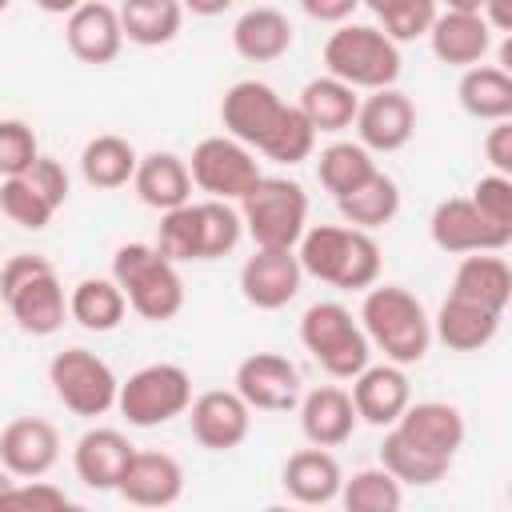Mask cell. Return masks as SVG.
I'll return each instance as SVG.
<instances>
[{
    "label": "cell",
    "instance_id": "7a4b0ae2",
    "mask_svg": "<svg viewBox=\"0 0 512 512\" xmlns=\"http://www.w3.org/2000/svg\"><path fill=\"white\" fill-rule=\"evenodd\" d=\"M356 320H360L368 344L384 352V360L408 368V364H420L428 356L432 320H428L424 304L408 288H400V284L364 288V304H360Z\"/></svg>",
    "mask_w": 512,
    "mask_h": 512
},
{
    "label": "cell",
    "instance_id": "74e56055",
    "mask_svg": "<svg viewBox=\"0 0 512 512\" xmlns=\"http://www.w3.org/2000/svg\"><path fill=\"white\" fill-rule=\"evenodd\" d=\"M348 512H396L404 504V484L388 472V468H360L352 476H344L340 496H336Z\"/></svg>",
    "mask_w": 512,
    "mask_h": 512
},
{
    "label": "cell",
    "instance_id": "4fadbf2b",
    "mask_svg": "<svg viewBox=\"0 0 512 512\" xmlns=\"http://www.w3.org/2000/svg\"><path fill=\"white\" fill-rule=\"evenodd\" d=\"M184 416L192 424L196 444L208 452H232L252 432V408L244 404V396L236 388H208V392L192 396Z\"/></svg>",
    "mask_w": 512,
    "mask_h": 512
},
{
    "label": "cell",
    "instance_id": "ab89813d",
    "mask_svg": "<svg viewBox=\"0 0 512 512\" xmlns=\"http://www.w3.org/2000/svg\"><path fill=\"white\" fill-rule=\"evenodd\" d=\"M156 252L168 256L172 264H192L200 260V216H196V204H180V208H168L160 212V224H156Z\"/></svg>",
    "mask_w": 512,
    "mask_h": 512
},
{
    "label": "cell",
    "instance_id": "5bb4252c",
    "mask_svg": "<svg viewBox=\"0 0 512 512\" xmlns=\"http://www.w3.org/2000/svg\"><path fill=\"white\" fill-rule=\"evenodd\" d=\"M236 392L252 412H288L300 400V368L280 352H252L236 364Z\"/></svg>",
    "mask_w": 512,
    "mask_h": 512
},
{
    "label": "cell",
    "instance_id": "ac0fdd59",
    "mask_svg": "<svg viewBox=\"0 0 512 512\" xmlns=\"http://www.w3.org/2000/svg\"><path fill=\"white\" fill-rule=\"evenodd\" d=\"M352 408L364 424L372 428H392L400 420V412L412 404V384H408V372L392 360L384 364H364L356 376H352Z\"/></svg>",
    "mask_w": 512,
    "mask_h": 512
},
{
    "label": "cell",
    "instance_id": "816d5d0a",
    "mask_svg": "<svg viewBox=\"0 0 512 512\" xmlns=\"http://www.w3.org/2000/svg\"><path fill=\"white\" fill-rule=\"evenodd\" d=\"M184 4V12H192V16H220V12H228L236 0H180Z\"/></svg>",
    "mask_w": 512,
    "mask_h": 512
},
{
    "label": "cell",
    "instance_id": "30bf717a",
    "mask_svg": "<svg viewBox=\"0 0 512 512\" xmlns=\"http://www.w3.org/2000/svg\"><path fill=\"white\" fill-rule=\"evenodd\" d=\"M188 176L192 184L212 196V200H240L244 192H252V184L264 176L260 172V160L248 144L232 140L228 132L224 136H204L192 156H188Z\"/></svg>",
    "mask_w": 512,
    "mask_h": 512
},
{
    "label": "cell",
    "instance_id": "f546056e",
    "mask_svg": "<svg viewBox=\"0 0 512 512\" xmlns=\"http://www.w3.org/2000/svg\"><path fill=\"white\" fill-rule=\"evenodd\" d=\"M456 100L472 120H512V72L504 64H472L456 84Z\"/></svg>",
    "mask_w": 512,
    "mask_h": 512
},
{
    "label": "cell",
    "instance_id": "cb8c5ba5",
    "mask_svg": "<svg viewBox=\"0 0 512 512\" xmlns=\"http://www.w3.org/2000/svg\"><path fill=\"white\" fill-rule=\"evenodd\" d=\"M132 452L136 448L120 428H88L72 448V468H76L80 484H88L96 492H116Z\"/></svg>",
    "mask_w": 512,
    "mask_h": 512
},
{
    "label": "cell",
    "instance_id": "9a60e30c",
    "mask_svg": "<svg viewBox=\"0 0 512 512\" xmlns=\"http://www.w3.org/2000/svg\"><path fill=\"white\" fill-rule=\"evenodd\" d=\"M352 128L368 152H400L416 132V104L396 84L376 88L360 100Z\"/></svg>",
    "mask_w": 512,
    "mask_h": 512
},
{
    "label": "cell",
    "instance_id": "836d02e7",
    "mask_svg": "<svg viewBox=\"0 0 512 512\" xmlns=\"http://www.w3.org/2000/svg\"><path fill=\"white\" fill-rule=\"evenodd\" d=\"M136 160H140V156H136V148H132L124 136L104 132V136H92V140L84 144V152H80V176H84L92 188L112 192V188L132 184Z\"/></svg>",
    "mask_w": 512,
    "mask_h": 512
},
{
    "label": "cell",
    "instance_id": "d6986e66",
    "mask_svg": "<svg viewBox=\"0 0 512 512\" xmlns=\"http://www.w3.org/2000/svg\"><path fill=\"white\" fill-rule=\"evenodd\" d=\"M64 40L68 52L84 64H112L124 48V28H120V12L104 0H84L80 8H72L64 16Z\"/></svg>",
    "mask_w": 512,
    "mask_h": 512
},
{
    "label": "cell",
    "instance_id": "ee69618b",
    "mask_svg": "<svg viewBox=\"0 0 512 512\" xmlns=\"http://www.w3.org/2000/svg\"><path fill=\"white\" fill-rule=\"evenodd\" d=\"M40 144L24 120H0V176H20L36 164Z\"/></svg>",
    "mask_w": 512,
    "mask_h": 512
},
{
    "label": "cell",
    "instance_id": "bcb514c9",
    "mask_svg": "<svg viewBox=\"0 0 512 512\" xmlns=\"http://www.w3.org/2000/svg\"><path fill=\"white\" fill-rule=\"evenodd\" d=\"M4 508H32V512H64V508H72V500H68V492L64 488H56V484H48V480H16L12 484V492H8V500H4Z\"/></svg>",
    "mask_w": 512,
    "mask_h": 512
},
{
    "label": "cell",
    "instance_id": "4dcf8cb0",
    "mask_svg": "<svg viewBox=\"0 0 512 512\" xmlns=\"http://www.w3.org/2000/svg\"><path fill=\"white\" fill-rule=\"evenodd\" d=\"M296 108L308 116V124L316 128V136H320V132H344V128H352V120H356L360 92H356L352 84H344V80H336V76L324 72V76H316V80H308V84L300 88Z\"/></svg>",
    "mask_w": 512,
    "mask_h": 512
},
{
    "label": "cell",
    "instance_id": "8fae6325",
    "mask_svg": "<svg viewBox=\"0 0 512 512\" xmlns=\"http://www.w3.org/2000/svg\"><path fill=\"white\" fill-rule=\"evenodd\" d=\"M284 112H288V104L264 80H236L220 96V124H224V132L232 140L248 144L252 152H264V144L276 136Z\"/></svg>",
    "mask_w": 512,
    "mask_h": 512
},
{
    "label": "cell",
    "instance_id": "5b68a950",
    "mask_svg": "<svg viewBox=\"0 0 512 512\" xmlns=\"http://www.w3.org/2000/svg\"><path fill=\"white\" fill-rule=\"evenodd\" d=\"M324 68L328 76L352 84L356 92L392 88L400 80V44L388 40L376 24H336L324 40Z\"/></svg>",
    "mask_w": 512,
    "mask_h": 512
},
{
    "label": "cell",
    "instance_id": "44dd1931",
    "mask_svg": "<svg viewBox=\"0 0 512 512\" xmlns=\"http://www.w3.org/2000/svg\"><path fill=\"white\" fill-rule=\"evenodd\" d=\"M296 408H300V432L316 448H340L344 440H352V432L360 424L352 396L340 384H320L312 392H300Z\"/></svg>",
    "mask_w": 512,
    "mask_h": 512
},
{
    "label": "cell",
    "instance_id": "7402d4cb",
    "mask_svg": "<svg viewBox=\"0 0 512 512\" xmlns=\"http://www.w3.org/2000/svg\"><path fill=\"white\" fill-rule=\"evenodd\" d=\"M392 428H400L412 444H420L424 452H432L448 464L456 460V452L464 448V436H468L460 408L448 400H416L400 412V420Z\"/></svg>",
    "mask_w": 512,
    "mask_h": 512
},
{
    "label": "cell",
    "instance_id": "6f0895ef",
    "mask_svg": "<svg viewBox=\"0 0 512 512\" xmlns=\"http://www.w3.org/2000/svg\"><path fill=\"white\" fill-rule=\"evenodd\" d=\"M8 4H12V0H0V12H4V8H8Z\"/></svg>",
    "mask_w": 512,
    "mask_h": 512
},
{
    "label": "cell",
    "instance_id": "7dc6e473",
    "mask_svg": "<svg viewBox=\"0 0 512 512\" xmlns=\"http://www.w3.org/2000/svg\"><path fill=\"white\" fill-rule=\"evenodd\" d=\"M20 176H24V180H28V184H32V188H36V192L56 208V212L64 208V200H68V188H72V184H68V172H64V164H60V160H52V156H44V152H40V156H36V164H32L28 172H20Z\"/></svg>",
    "mask_w": 512,
    "mask_h": 512
},
{
    "label": "cell",
    "instance_id": "f907efd6",
    "mask_svg": "<svg viewBox=\"0 0 512 512\" xmlns=\"http://www.w3.org/2000/svg\"><path fill=\"white\" fill-rule=\"evenodd\" d=\"M480 12L492 24V32H512V0H484Z\"/></svg>",
    "mask_w": 512,
    "mask_h": 512
},
{
    "label": "cell",
    "instance_id": "e0dca14e",
    "mask_svg": "<svg viewBox=\"0 0 512 512\" xmlns=\"http://www.w3.org/2000/svg\"><path fill=\"white\" fill-rule=\"evenodd\" d=\"M60 460V432L44 416H16L0 428V464L16 480L48 476Z\"/></svg>",
    "mask_w": 512,
    "mask_h": 512
},
{
    "label": "cell",
    "instance_id": "277c9868",
    "mask_svg": "<svg viewBox=\"0 0 512 512\" xmlns=\"http://www.w3.org/2000/svg\"><path fill=\"white\" fill-rule=\"evenodd\" d=\"M112 280L120 284L128 308L140 320L164 324L184 308V280H180V264H172L168 256L156 252V244L132 240L120 244L112 256Z\"/></svg>",
    "mask_w": 512,
    "mask_h": 512
},
{
    "label": "cell",
    "instance_id": "ffe728a7",
    "mask_svg": "<svg viewBox=\"0 0 512 512\" xmlns=\"http://www.w3.org/2000/svg\"><path fill=\"white\" fill-rule=\"evenodd\" d=\"M116 492L136 508H168L184 492V468L168 452H132Z\"/></svg>",
    "mask_w": 512,
    "mask_h": 512
},
{
    "label": "cell",
    "instance_id": "f1b7e54d",
    "mask_svg": "<svg viewBox=\"0 0 512 512\" xmlns=\"http://www.w3.org/2000/svg\"><path fill=\"white\" fill-rule=\"evenodd\" d=\"M132 188L140 196V204L168 212L192 200V176H188V160H180L176 152H148L136 160L132 172Z\"/></svg>",
    "mask_w": 512,
    "mask_h": 512
},
{
    "label": "cell",
    "instance_id": "db71d44e",
    "mask_svg": "<svg viewBox=\"0 0 512 512\" xmlns=\"http://www.w3.org/2000/svg\"><path fill=\"white\" fill-rule=\"evenodd\" d=\"M436 4H444L452 12H480L484 8V0H436Z\"/></svg>",
    "mask_w": 512,
    "mask_h": 512
},
{
    "label": "cell",
    "instance_id": "c3c4849f",
    "mask_svg": "<svg viewBox=\"0 0 512 512\" xmlns=\"http://www.w3.org/2000/svg\"><path fill=\"white\" fill-rule=\"evenodd\" d=\"M484 156H488L492 172L512 176V120H492V128L484 136Z\"/></svg>",
    "mask_w": 512,
    "mask_h": 512
},
{
    "label": "cell",
    "instance_id": "f5cc1de1",
    "mask_svg": "<svg viewBox=\"0 0 512 512\" xmlns=\"http://www.w3.org/2000/svg\"><path fill=\"white\" fill-rule=\"evenodd\" d=\"M84 0H36V8L40 12H48V16H68L72 8H80Z\"/></svg>",
    "mask_w": 512,
    "mask_h": 512
},
{
    "label": "cell",
    "instance_id": "52a82bcc",
    "mask_svg": "<svg viewBox=\"0 0 512 512\" xmlns=\"http://www.w3.org/2000/svg\"><path fill=\"white\" fill-rule=\"evenodd\" d=\"M300 344L336 380H352L372 360V344H368L360 320L344 304H336V300H320V304L304 308V316H300Z\"/></svg>",
    "mask_w": 512,
    "mask_h": 512
},
{
    "label": "cell",
    "instance_id": "60d3db41",
    "mask_svg": "<svg viewBox=\"0 0 512 512\" xmlns=\"http://www.w3.org/2000/svg\"><path fill=\"white\" fill-rule=\"evenodd\" d=\"M0 212H4L12 224L28 228V232L48 228L52 216H56V208H52L24 176H0Z\"/></svg>",
    "mask_w": 512,
    "mask_h": 512
},
{
    "label": "cell",
    "instance_id": "4316f807",
    "mask_svg": "<svg viewBox=\"0 0 512 512\" xmlns=\"http://www.w3.org/2000/svg\"><path fill=\"white\" fill-rule=\"evenodd\" d=\"M448 296H460V300H472L480 308L504 312L508 300H512V268H508V260L500 252H468L456 264Z\"/></svg>",
    "mask_w": 512,
    "mask_h": 512
},
{
    "label": "cell",
    "instance_id": "e575fe53",
    "mask_svg": "<svg viewBox=\"0 0 512 512\" xmlns=\"http://www.w3.org/2000/svg\"><path fill=\"white\" fill-rule=\"evenodd\" d=\"M336 208H340L344 224L372 232V228H384V224L400 212V188H396V180H392L388 172L376 168L360 188L344 192V196L336 200Z\"/></svg>",
    "mask_w": 512,
    "mask_h": 512
},
{
    "label": "cell",
    "instance_id": "7bdbcfd3",
    "mask_svg": "<svg viewBox=\"0 0 512 512\" xmlns=\"http://www.w3.org/2000/svg\"><path fill=\"white\" fill-rule=\"evenodd\" d=\"M440 4L436 0H392L376 20H380V32L396 44L404 40H416V36H428L432 20H436Z\"/></svg>",
    "mask_w": 512,
    "mask_h": 512
},
{
    "label": "cell",
    "instance_id": "7c38bea8",
    "mask_svg": "<svg viewBox=\"0 0 512 512\" xmlns=\"http://www.w3.org/2000/svg\"><path fill=\"white\" fill-rule=\"evenodd\" d=\"M428 232H432V244L440 252H452V256H468V252H504L512 244V232L508 228H496L492 220L480 216V208L468 200V196H448L432 208V220H428Z\"/></svg>",
    "mask_w": 512,
    "mask_h": 512
},
{
    "label": "cell",
    "instance_id": "603a6c76",
    "mask_svg": "<svg viewBox=\"0 0 512 512\" xmlns=\"http://www.w3.org/2000/svg\"><path fill=\"white\" fill-rule=\"evenodd\" d=\"M428 44L436 52V60L452 64V68H472L484 64L488 48H492V24L484 20V12H436L432 28H428Z\"/></svg>",
    "mask_w": 512,
    "mask_h": 512
},
{
    "label": "cell",
    "instance_id": "f6af8a7d",
    "mask_svg": "<svg viewBox=\"0 0 512 512\" xmlns=\"http://www.w3.org/2000/svg\"><path fill=\"white\" fill-rule=\"evenodd\" d=\"M484 220H492L496 228H508L512 232V176L504 172H488L472 184V196H468Z\"/></svg>",
    "mask_w": 512,
    "mask_h": 512
},
{
    "label": "cell",
    "instance_id": "2e32d148",
    "mask_svg": "<svg viewBox=\"0 0 512 512\" xmlns=\"http://www.w3.org/2000/svg\"><path fill=\"white\" fill-rule=\"evenodd\" d=\"M304 280V268L296 260V248H256L240 268V292L252 308L276 312L296 300Z\"/></svg>",
    "mask_w": 512,
    "mask_h": 512
},
{
    "label": "cell",
    "instance_id": "d590c367",
    "mask_svg": "<svg viewBox=\"0 0 512 512\" xmlns=\"http://www.w3.org/2000/svg\"><path fill=\"white\" fill-rule=\"evenodd\" d=\"M380 468H388L400 484L428 488V484L444 480L452 464L440 460V456H432V452H424L420 444H412L400 428H388V432H384V444H380Z\"/></svg>",
    "mask_w": 512,
    "mask_h": 512
},
{
    "label": "cell",
    "instance_id": "9f6ffc18",
    "mask_svg": "<svg viewBox=\"0 0 512 512\" xmlns=\"http://www.w3.org/2000/svg\"><path fill=\"white\" fill-rule=\"evenodd\" d=\"M360 4H364V8H372V16H380V12H384L392 0H360Z\"/></svg>",
    "mask_w": 512,
    "mask_h": 512
},
{
    "label": "cell",
    "instance_id": "83f0119b",
    "mask_svg": "<svg viewBox=\"0 0 512 512\" xmlns=\"http://www.w3.org/2000/svg\"><path fill=\"white\" fill-rule=\"evenodd\" d=\"M292 40H296L292 20L280 8H268V4L240 12L236 24H232V48H236V56H244L252 64L280 60L292 48Z\"/></svg>",
    "mask_w": 512,
    "mask_h": 512
},
{
    "label": "cell",
    "instance_id": "ba28073f",
    "mask_svg": "<svg viewBox=\"0 0 512 512\" xmlns=\"http://www.w3.org/2000/svg\"><path fill=\"white\" fill-rule=\"evenodd\" d=\"M192 404V376L180 364H144L116 388V408L132 428H160Z\"/></svg>",
    "mask_w": 512,
    "mask_h": 512
},
{
    "label": "cell",
    "instance_id": "b9f144b4",
    "mask_svg": "<svg viewBox=\"0 0 512 512\" xmlns=\"http://www.w3.org/2000/svg\"><path fill=\"white\" fill-rule=\"evenodd\" d=\"M312 148H316V128L308 124V116H304L296 104H288V112H284L276 136L264 144L260 156H268V160H276V164H300V160L312 156Z\"/></svg>",
    "mask_w": 512,
    "mask_h": 512
},
{
    "label": "cell",
    "instance_id": "6da1fadb",
    "mask_svg": "<svg viewBox=\"0 0 512 512\" xmlns=\"http://www.w3.org/2000/svg\"><path fill=\"white\" fill-rule=\"evenodd\" d=\"M296 260L304 276H316L344 292H364L380 276V244L372 232L352 224H316L296 240Z\"/></svg>",
    "mask_w": 512,
    "mask_h": 512
},
{
    "label": "cell",
    "instance_id": "9c48e42d",
    "mask_svg": "<svg viewBox=\"0 0 512 512\" xmlns=\"http://www.w3.org/2000/svg\"><path fill=\"white\" fill-rule=\"evenodd\" d=\"M48 384L56 392V400L84 420H96L104 412L116 408V372L108 368V360H100L88 348H64L48 360Z\"/></svg>",
    "mask_w": 512,
    "mask_h": 512
},
{
    "label": "cell",
    "instance_id": "d4e9b609",
    "mask_svg": "<svg viewBox=\"0 0 512 512\" xmlns=\"http://www.w3.org/2000/svg\"><path fill=\"white\" fill-rule=\"evenodd\" d=\"M280 484L284 492L296 500V504H308V508H320V504H332L340 496V484H344V468L340 460L328 452V448H300L284 460L280 468Z\"/></svg>",
    "mask_w": 512,
    "mask_h": 512
},
{
    "label": "cell",
    "instance_id": "11a10c76",
    "mask_svg": "<svg viewBox=\"0 0 512 512\" xmlns=\"http://www.w3.org/2000/svg\"><path fill=\"white\" fill-rule=\"evenodd\" d=\"M12 484H16V476L0 464V508H4V500H8V492H12Z\"/></svg>",
    "mask_w": 512,
    "mask_h": 512
},
{
    "label": "cell",
    "instance_id": "484cf974",
    "mask_svg": "<svg viewBox=\"0 0 512 512\" xmlns=\"http://www.w3.org/2000/svg\"><path fill=\"white\" fill-rule=\"evenodd\" d=\"M500 320H504V312L480 308V304L460 300V296H444V304L432 320V336L452 352H480L496 340Z\"/></svg>",
    "mask_w": 512,
    "mask_h": 512
},
{
    "label": "cell",
    "instance_id": "8d00e7d4",
    "mask_svg": "<svg viewBox=\"0 0 512 512\" xmlns=\"http://www.w3.org/2000/svg\"><path fill=\"white\" fill-rule=\"evenodd\" d=\"M372 172H376V160L360 140H336L316 160V176H320L324 192H332V200H340L344 192L360 188Z\"/></svg>",
    "mask_w": 512,
    "mask_h": 512
},
{
    "label": "cell",
    "instance_id": "d6a6232c",
    "mask_svg": "<svg viewBox=\"0 0 512 512\" xmlns=\"http://www.w3.org/2000/svg\"><path fill=\"white\" fill-rule=\"evenodd\" d=\"M124 312H128V300L112 276H84L68 292V316L84 332H112V328H120Z\"/></svg>",
    "mask_w": 512,
    "mask_h": 512
},
{
    "label": "cell",
    "instance_id": "f35d334b",
    "mask_svg": "<svg viewBox=\"0 0 512 512\" xmlns=\"http://www.w3.org/2000/svg\"><path fill=\"white\" fill-rule=\"evenodd\" d=\"M196 216H200V260H220L240 244L244 220L232 200H212V196L196 200Z\"/></svg>",
    "mask_w": 512,
    "mask_h": 512
},
{
    "label": "cell",
    "instance_id": "3957f363",
    "mask_svg": "<svg viewBox=\"0 0 512 512\" xmlns=\"http://www.w3.org/2000/svg\"><path fill=\"white\" fill-rule=\"evenodd\" d=\"M0 300L28 336H52L68 320V292L52 268V260L36 252L8 256L0 268Z\"/></svg>",
    "mask_w": 512,
    "mask_h": 512
},
{
    "label": "cell",
    "instance_id": "8992f818",
    "mask_svg": "<svg viewBox=\"0 0 512 512\" xmlns=\"http://www.w3.org/2000/svg\"><path fill=\"white\" fill-rule=\"evenodd\" d=\"M244 236L256 248H296L308 228V196L288 176H260L252 192L236 200Z\"/></svg>",
    "mask_w": 512,
    "mask_h": 512
},
{
    "label": "cell",
    "instance_id": "1f68e13d",
    "mask_svg": "<svg viewBox=\"0 0 512 512\" xmlns=\"http://www.w3.org/2000/svg\"><path fill=\"white\" fill-rule=\"evenodd\" d=\"M120 28L128 44L140 48H160L180 36L184 24V4L180 0H120Z\"/></svg>",
    "mask_w": 512,
    "mask_h": 512
},
{
    "label": "cell",
    "instance_id": "681fc988",
    "mask_svg": "<svg viewBox=\"0 0 512 512\" xmlns=\"http://www.w3.org/2000/svg\"><path fill=\"white\" fill-rule=\"evenodd\" d=\"M300 8L316 24H344L360 8V0H300Z\"/></svg>",
    "mask_w": 512,
    "mask_h": 512
}]
</instances>
